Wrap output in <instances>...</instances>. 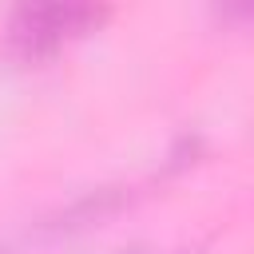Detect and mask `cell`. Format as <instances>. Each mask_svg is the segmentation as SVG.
<instances>
[{"instance_id": "6da1fadb", "label": "cell", "mask_w": 254, "mask_h": 254, "mask_svg": "<svg viewBox=\"0 0 254 254\" xmlns=\"http://www.w3.org/2000/svg\"><path fill=\"white\" fill-rule=\"evenodd\" d=\"M99 20H103V8H91V4H28L12 16V40L24 56H44L83 36Z\"/></svg>"}]
</instances>
